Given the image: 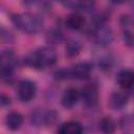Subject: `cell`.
I'll list each match as a JSON object with an SVG mask.
<instances>
[{
	"label": "cell",
	"instance_id": "obj_11",
	"mask_svg": "<svg viewBox=\"0 0 134 134\" xmlns=\"http://www.w3.org/2000/svg\"><path fill=\"white\" fill-rule=\"evenodd\" d=\"M58 132L60 134H80L83 132V126L79 121L70 120L62 124L58 129Z\"/></svg>",
	"mask_w": 134,
	"mask_h": 134
},
{
	"label": "cell",
	"instance_id": "obj_13",
	"mask_svg": "<svg viewBox=\"0 0 134 134\" xmlns=\"http://www.w3.org/2000/svg\"><path fill=\"white\" fill-rule=\"evenodd\" d=\"M66 25L73 30L81 29L85 25V18L80 14H71L66 19Z\"/></svg>",
	"mask_w": 134,
	"mask_h": 134
},
{
	"label": "cell",
	"instance_id": "obj_8",
	"mask_svg": "<svg viewBox=\"0 0 134 134\" xmlns=\"http://www.w3.org/2000/svg\"><path fill=\"white\" fill-rule=\"evenodd\" d=\"M117 83L118 85L125 89V90H130L133 87L134 84V73L130 69H124L120 70L117 74Z\"/></svg>",
	"mask_w": 134,
	"mask_h": 134
},
{
	"label": "cell",
	"instance_id": "obj_1",
	"mask_svg": "<svg viewBox=\"0 0 134 134\" xmlns=\"http://www.w3.org/2000/svg\"><path fill=\"white\" fill-rule=\"evenodd\" d=\"M57 62V52L52 47L43 46L30 52L25 58V63L35 69H44Z\"/></svg>",
	"mask_w": 134,
	"mask_h": 134
},
{
	"label": "cell",
	"instance_id": "obj_21",
	"mask_svg": "<svg viewBox=\"0 0 134 134\" xmlns=\"http://www.w3.org/2000/svg\"><path fill=\"white\" fill-rule=\"evenodd\" d=\"M0 105L1 106H8L10 105V98L9 96L3 94V93H0Z\"/></svg>",
	"mask_w": 134,
	"mask_h": 134
},
{
	"label": "cell",
	"instance_id": "obj_12",
	"mask_svg": "<svg viewBox=\"0 0 134 134\" xmlns=\"http://www.w3.org/2000/svg\"><path fill=\"white\" fill-rule=\"evenodd\" d=\"M22 124H23V116L19 112H10L6 115L5 125L9 130L16 131L22 126Z\"/></svg>",
	"mask_w": 134,
	"mask_h": 134
},
{
	"label": "cell",
	"instance_id": "obj_4",
	"mask_svg": "<svg viewBox=\"0 0 134 134\" xmlns=\"http://www.w3.org/2000/svg\"><path fill=\"white\" fill-rule=\"evenodd\" d=\"M36 91H37V87L34 82L28 80L22 81L18 86V97L21 102L27 103L35 97Z\"/></svg>",
	"mask_w": 134,
	"mask_h": 134
},
{
	"label": "cell",
	"instance_id": "obj_3",
	"mask_svg": "<svg viewBox=\"0 0 134 134\" xmlns=\"http://www.w3.org/2000/svg\"><path fill=\"white\" fill-rule=\"evenodd\" d=\"M92 67L89 63L82 62L72 66L70 69H66L67 79H76V80H87L90 77Z\"/></svg>",
	"mask_w": 134,
	"mask_h": 134
},
{
	"label": "cell",
	"instance_id": "obj_2",
	"mask_svg": "<svg viewBox=\"0 0 134 134\" xmlns=\"http://www.w3.org/2000/svg\"><path fill=\"white\" fill-rule=\"evenodd\" d=\"M12 22L17 28L30 35L39 32L43 27V20L38 15H34L30 13L13 15Z\"/></svg>",
	"mask_w": 134,
	"mask_h": 134
},
{
	"label": "cell",
	"instance_id": "obj_19",
	"mask_svg": "<svg viewBox=\"0 0 134 134\" xmlns=\"http://www.w3.org/2000/svg\"><path fill=\"white\" fill-rule=\"evenodd\" d=\"M80 2V9L90 10L95 5V0H79Z\"/></svg>",
	"mask_w": 134,
	"mask_h": 134
},
{
	"label": "cell",
	"instance_id": "obj_23",
	"mask_svg": "<svg viewBox=\"0 0 134 134\" xmlns=\"http://www.w3.org/2000/svg\"><path fill=\"white\" fill-rule=\"evenodd\" d=\"M113 3H115V4H120V3H122L125 0H111Z\"/></svg>",
	"mask_w": 134,
	"mask_h": 134
},
{
	"label": "cell",
	"instance_id": "obj_7",
	"mask_svg": "<svg viewBox=\"0 0 134 134\" xmlns=\"http://www.w3.org/2000/svg\"><path fill=\"white\" fill-rule=\"evenodd\" d=\"M32 122L36 125H52L57 119V113L53 110L36 111L32 113Z\"/></svg>",
	"mask_w": 134,
	"mask_h": 134
},
{
	"label": "cell",
	"instance_id": "obj_10",
	"mask_svg": "<svg viewBox=\"0 0 134 134\" xmlns=\"http://www.w3.org/2000/svg\"><path fill=\"white\" fill-rule=\"evenodd\" d=\"M80 98V92L75 88H68L62 96V105L65 108H72Z\"/></svg>",
	"mask_w": 134,
	"mask_h": 134
},
{
	"label": "cell",
	"instance_id": "obj_22",
	"mask_svg": "<svg viewBox=\"0 0 134 134\" xmlns=\"http://www.w3.org/2000/svg\"><path fill=\"white\" fill-rule=\"evenodd\" d=\"M38 0H23V2H24V4L25 5H32V4H35L36 2H37Z\"/></svg>",
	"mask_w": 134,
	"mask_h": 134
},
{
	"label": "cell",
	"instance_id": "obj_14",
	"mask_svg": "<svg viewBox=\"0 0 134 134\" xmlns=\"http://www.w3.org/2000/svg\"><path fill=\"white\" fill-rule=\"evenodd\" d=\"M99 129L102 130V132L107 133V134L113 133L115 131V122L112 120V118L105 116L99 121Z\"/></svg>",
	"mask_w": 134,
	"mask_h": 134
},
{
	"label": "cell",
	"instance_id": "obj_6",
	"mask_svg": "<svg viewBox=\"0 0 134 134\" xmlns=\"http://www.w3.org/2000/svg\"><path fill=\"white\" fill-rule=\"evenodd\" d=\"M82 98L86 106L93 107L98 100V89L95 84L86 85L82 90Z\"/></svg>",
	"mask_w": 134,
	"mask_h": 134
},
{
	"label": "cell",
	"instance_id": "obj_5",
	"mask_svg": "<svg viewBox=\"0 0 134 134\" xmlns=\"http://www.w3.org/2000/svg\"><path fill=\"white\" fill-rule=\"evenodd\" d=\"M94 40L99 46L106 47L110 45L114 40L112 29L106 25H99L94 32Z\"/></svg>",
	"mask_w": 134,
	"mask_h": 134
},
{
	"label": "cell",
	"instance_id": "obj_20",
	"mask_svg": "<svg viewBox=\"0 0 134 134\" xmlns=\"http://www.w3.org/2000/svg\"><path fill=\"white\" fill-rule=\"evenodd\" d=\"M124 42L129 47L133 46V36H132V31L131 30L126 29L124 31Z\"/></svg>",
	"mask_w": 134,
	"mask_h": 134
},
{
	"label": "cell",
	"instance_id": "obj_9",
	"mask_svg": "<svg viewBox=\"0 0 134 134\" xmlns=\"http://www.w3.org/2000/svg\"><path fill=\"white\" fill-rule=\"evenodd\" d=\"M128 99H129V97H128L127 93L118 91V92H114L111 94L108 104L112 110H120L125 106H127Z\"/></svg>",
	"mask_w": 134,
	"mask_h": 134
},
{
	"label": "cell",
	"instance_id": "obj_17",
	"mask_svg": "<svg viewBox=\"0 0 134 134\" xmlns=\"http://www.w3.org/2000/svg\"><path fill=\"white\" fill-rule=\"evenodd\" d=\"M133 117L131 115H126L122 116V118L119 121V126L121 128V130L126 131V132H132L133 131Z\"/></svg>",
	"mask_w": 134,
	"mask_h": 134
},
{
	"label": "cell",
	"instance_id": "obj_16",
	"mask_svg": "<svg viewBox=\"0 0 134 134\" xmlns=\"http://www.w3.org/2000/svg\"><path fill=\"white\" fill-rule=\"evenodd\" d=\"M82 49V45L77 41H69L66 45V55L69 58L76 57Z\"/></svg>",
	"mask_w": 134,
	"mask_h": 134
},
{
	"label": "cell",
	"instance_id": "obj_15",
	"mask_svg": "<svg viewBox=\"0 0 134 134\" xmlns=\"http://www.w3.org/2000/svg\"><path fill=\"white\" fill-rule=\"evenodd\" d=\"M46 41L51 44H59L64 41V36L58 29H50L46 34Z\"/></svg>",
	"mask_w": 134,
	"mask_h": 134
},
{
	"label": "cell",
	"instance_id": "obj_18",
	"mask_svg": "<svg viewBox=\"0 0 134 134\" xmlns=\"http://www.w3.org/2000/svg\"><path fill=\"white\" fill-rule=\"evenodd\" d=\"M0 40L5 43H12L14 41V36L9 30L0 27Z\"/></svg>",
	"mask_w": 134,
	"mask_h": 134
}]
</instances>
